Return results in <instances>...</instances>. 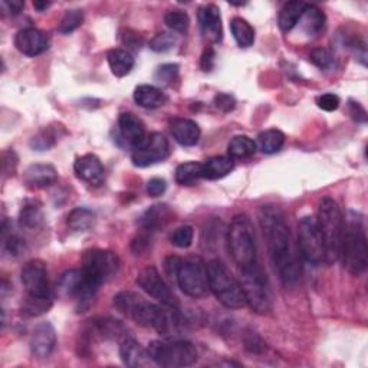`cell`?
<instances>
[{
    "label": "cell",
    "mask_w": 368,
    "mask_h": 368,
    "mask_svg": "<svg viewBox=\"0 0 368 368\" xmlns=\"http://www.w3.org/2000/svg\"><path fill=\"white\" fill-rule=\"evenodd\" d=\"M316 225L323 236L325 248V263L332 265L339 259L341 242L344 235V217L338 203L331 198H324L318 206Z\"/></svg>",
    "instance_id": "cell-5"
},
{
    "label": "cell",
    "mask_w": 368,
    "mask_h": 368,
    "mask_svg": "<svg viewBox=\"0 0 368 368\" xmlns=\"http://www.w3.org/2000/svg\"><path fill=\"white\" fill-rule=\"evenodd\" d=\"M170 131L175 140L183 147H193L200 140V128L193 119L175 118L170 122Z\"/></svg>",
    "instance_id": "cell-21"
},
{
    "label": "cell",
    "mask_w": 368,
    "mask_h": 368,
    "mask_svg": "<svg viewBox=\"0 0 368 368\" xmlns=\"http://www.w3.org/2000/svg\"><path fill=\"white\" fill-rule=\"evenodd\" d=\"M43 223V213L39 205L36 203H27L19 213V225L23 229L35 230L39 229Z\"/></svg>",
    "instance_id": "cell-36"
},
{
    "label": "cell",
    "mask_w": 368,
    "mask_h": 368,
    "mask_svg": "<svg viewBox=\"0 0 368 368\" xmlns=\"http://www.w3.org/2000/svg\"><path fill=\"white\" fill-rule=\"evenodd\" d=\"M118 267L119 259L111 251L91 249L84 253L81 267L84 285L77 300L80 309H85L91 305L96 290L118 272Z\"/></svg>",
    "instance_id": "cell-3"
},
{
    "label": "cell",
    "mask_w": 368,
    "mask_h": 368,
    "mask_svg": "<svg viewBox=\"0 0 368 368\" xmlns=\"http://www.w3.org/2000/svg\"><path fill=\"white\" fill-rule=\"evenodd\" d=\"M82 285H84L82 271H78V269H71V271L64 272L57 281V292L62 298L78 300L80 293L82 290Z\"/></svg>",
    "instance_id": "cell-24"
},
{
    "label": "cell",
    "mask_w": 368,
    "mask_h": 368,
    "mask_svg": "<svg viewBox=\"0 0 368 368\" xmlns=\"http://www.w3.org/2000/svg\"><path fill=\"white\" fill-rule=\"evenodd\" d=\"M176 182L180 186H193L203 179V163L189 161L176 168Z\"/></svg>",
    "instance_id": "cell-33"
},
{
    "label": "cell",
    "mask_w": 368,
    "mask_h": 368,
    "mask_svg": "<svg viewBox=\"0 0 368 368\" xmlns=\"http://www.w3.org/2000/svg\"><path fill=\"white\" fill-rule=\"evenodd\" d=\"M193 239H194V229L189 225L177 228L170 236V242L173 243L176 248H180V249H186L191 246Z\"/></svg>",
    "instance_id": "cell-40"
},
{
    "label": "cell",
    "mask_w": 368,
    "mask_h": 368,
    "mask_svg": "<svg viewBox=\"0 0 368 368\" xmlns=\"http://www.w3.org/2000/svg\"><path fill=\"white\" fill-rule=\"evenodd\" d=\"M111 72L117 78H124L133 71L135 61L133 55L124 49H111L107 55Z\"/></svg>",
    "instance_id": "cell-25"
},
{
    "label": "cell",
    "mask_w": 368,
    "mask_h": 368,
    "mask_svg": "<svg viewBox=\"0 0 368 368\" xmlns=\"http://www.w3.org/2000/svg\"><path fill=\"white\" fill-rule=\"evenodd\" d=\"M95 223V213L87 207H75L69 212L66 225L72 232H87Z\"/></svg>",
    "instance_id": "cell-31"
},
{
    "label": "cell",
    "mask_w": 368,
    "mask_h": 368,
    "mask_svg": "<svg viewBox=\"0 0 368 368\" xmlns=\"http://www.w3.org/2000/svg\"><path fill=\"white\" fill-rule=\"evenodd\" d=\"M207 275L210 290L223 307L229 309H240L248 305L240 282L233 277L223 262L219 259L210 260L207 263Z\"/></svg>",
    "instance_id": "cell-7"
},
{
    "label": "cell",
    "mask_w": 368,
    "mask_h": 368,
    "mask_svg": "<svg viewBox=\"0 0 368 368\" xmlns=\"http://www.w3.org/2000/svg\"><path fill=\"white\" fill-rule=\"evenodd\" d=\"M92 330L105 339H124L127 338V328L121 324V321L114 318H98L92 321Z\"/></svg>",
    "instance_id": "cell-29"
},
{
    "label": "cell",
    "mask_w": 368,
    "mask_h": 368,
    "mask_svg": "<svg viewBox=\"0 0 368 368\" xmlns=\"http://www.w3.org/2000/svg\"><path fill=\"white\" fill-rule=\"evenodd\" d=\"M311 62L323 71L331 69L334 66V55L327 47H315L311 52Z\"/></svg>",
    "instance_id": "cell-41"
},
{
    "label": "cell",
    "mask_w": 368,
    "mask_h": 368,
    "mask_svg": "<svg viewBox=\"0 0 368 368\" xmlns=\"http://www.w3.org/2000/svg\"><path fill=\"white\" fill-rule=\"evenodd\" d=\"M256 150H258L256 142L246 135H236L228 144V153L230 159H239V160L249 159L256 153Z\"/></svg>",
    "instance_id": "cell-32"
},
{
    "label": "cell",
    "mask_w": 368,
    "mask_h": 368,
    "mask_svg": "<svg viewBox=\"0 0 368 368\" xmlns=\"http://www.w3.org/2000/svg\"><path fill=\"white\" fill-rule=\"evenodd\" d=\"M57 142V135L51 130H43L41 134L32 138L31 147L36 152H45Z\"/></svg>",
    "instance_id": "cell-43"
},
{
    "label": "cell",
    "mask_w": 368,
    "mask_h": 368,
    "mask_svg": "<svg viewBox=\"0 0 368 368\" xmlns=\"http://www.w3.org/2000/svg\"><path fill=\"white\" fill-rule=\"evenodd\" d=\"M199 23L203 36L212 42L219 43L223 38L222 15L216 5H205L199 9Z\"/></svg>",
    "instance_id": "cell-19"
},
{
    "label": "cell",
    "mask_w": 368,
    "mask_h": 368,
    "mask_svg": "<svg viewBox=\"0 0 368 368\" xmlns=\"http://www.w3.org/2000/svg\"><path fill=\"white\" fill-rule=\"evenodd\" d=\"M259 225L281 282L289 288L295 286L301 278V265L285 214L275 206H263L259 212Z\"/></svg>",
    "instance_id": "cell-1"
},
{
    "label": "cell",
    "mask_w": 368,
    "mask_h": 368,
    "mask_svg": "<svg viewBox=\"0 0 368 368\" xmlns=\"http://www.w3.org/2000/svg\"><path fill=\"white\" fill-rule=\"evenodd\" d=\"M228 246L240 271L259 263L255 230L248 216L239 214L233 217L228 229Z\"/></svg>",
    "instance_id": "cell-6"
},
{
    "label": "cell",
    "mask_w": 368,
    "mask_h": 368,
    "mask_svg": "<svg viewBox=\"0 0 368 368\" xmlns=\"http://www.w3.org/2000/svg\"><path fill=\"white\" fill-rule=\"evenodd\" d=\"M350 114L351 117L357 121V122H361V124H364V122H367V112L364 110V107L360 104V103H355V101H350Z\"/></svg>",
    "instance_id": "cell-51"
},
{
    "label": "cell",
    "mask_w": 368,
    "mask_h": 368,
    "mask_svg": "<svg viewBox=\"0 0 368 368\" xmlns=\"http://www.w3.org/2000/svg\"><path fill=\"white\" fill-rule=\"evenodd\" d=\"M3 249L9 256H19L23 253L24 251V242L16 236V235H10V236H3Z\"/></svg>",
    "instance_id": "cell-45"
},
{
    "label": "cell",
    "mask_w": 368,
    "mask_h": 368,
    "mask_svg": "<svg viewBox=\"0 0 368 368\" xmlns=\"http://www.w3.org/2000/svg\"><path fill=\"white\" fill-rule=\"evenodd\" d=\"M31 353L35 358L43 360L51 357L57 347V331L51 323H41L31 335Z\"/></svg>",
    "instance_id": "cell-15"
},
{
    "label": "cell",
    "mask_w": 368,
    "mask_h": 368,
    "mask_svg": "<svg viewBox=\"0 0 368 368\" xmlns=\"http://www.w3.org/2000/svg\"><path fill=\"white\" fill-rule=\"evenodd\" d=\"M176 281L184 295L194 300L205 298L210 290L207 265L200 258H189L183 260Z\"/></svg>",
    "instance_id": "cell-10"
},
{
    "label": "cell",
    "mask_w": 368,
    "mask_h": 368,
    "mask_svg": "<svg viewBox=\"0 0 368 368\" xmlns=\"http://www.w3.org/2000/svg\"><path fill=\"white\" fill-rule=\"evenodd\" d=\"M301 22H302L304 31L309 36H316V35H320L324 31L327 19H325L324 12L320 8H316L315 5H308L307 3L300 23Z\"/></svg>",
    "instance_id": "cell-28"
},
{
    "label": "cell",
    "mask_w": 368,
    "mask_h": 368,
    "mask_svg": "<svg viewBox=\"0 0 368 368\" xmlns=\"http://www.w3.org/2000/svg\"><path fill=\"white\" fill-rule=\"evenodd\" d=\"M339 258H342L344 267L351 275L360 277L365 272L368 265V243L362 216L360 213H348L347 225H344V235H342Z\"/></svg>",
    "instance_id": "cell-4"
},
{
    "label": "cell",
    "mask_w": 368,
    "mask_h": 368,
    "mask_svg": "<svg viewBox=\"0 0 368 368\" xmlns=\"http://www.w3.org/2000/svg\"><path fill=\"white\" fill-rule=\"evenodd\" d=\"M119 357L122 362L128 367H144L149 364V361H152L147 350H144L140 346V342H137L131 337H127L121 341Z\"/></svg>",
    "instance_id": "cell-22"
},
{
    "label": "cell",
    "mask_w": 368,
    "mask_h": 368,
    "mask_svg": "<svg viewBox=\"0 0 368 368\" xmlns=\"http://www.w3.org/2000/svg\"><path fill=\"white\" fill-rule=\"evenodd\" d=\"M167 27L177 34H186L190 27V17L183 10H170L164 16Z\"/></svg>",
    "instance_id": "cell-38"
},
{
    "label": "cell",
    "mask_w": 368,
    "mask_h": 368,
    "mask_svg": "<svg viewBox=\"0 0 368 368\" xmlns=\"http://www.w3.org/2000/svg\"><path fill=\"white\" fill-rule=\"evenodd\" d=\"M214 105L223 112H230L235 107H236V101L235 98L230 94H225V92H220L214 96Z\"/></svg>",
    "instance_id": "cell-47"
},
{
    "label": "cell",
    "mask_w": 368,
    "mask_h": 368,
    "mask_svg": "<svg viewBox=\"0 0 368 368\" xmlns=\"http://www.w3.org/2000/svg\"><path fill=\"white\" fill-rule=\"evenodd\" d=\"M119 137L124 140L131 149H137L147 138L144 122L133 112H122L118 118Z\"/></svg>",
    "instance_id": "cell-18"
},
{
    "label": "cell",
    "mask_w": 368,
    "mask_h": 368,
    "mask_svg": "<svg viewBox=\"0 0 368 368\" xmlns=\"http://www.w3.org/2000/svg\"><path fill=\"white\" fill-rule=\"evenodd\" d=\"M230 31L240 47H249L255 42V31L248 20L242 17H233L230 20Z\"/></svg>",
    "instance_id": "cell-34"
},
{
    "label": "cell",
    "mask_w": 368,
    "mask_h": 368,
    "mask_svg": "<svg viewBox=\"0 0 368 368\" xmlns=\"http://www.w3.org/2000/svg\"><path fill=\"white\" fill-rule=\"evenodd\" d=\"M73 171L80 180L89 186H101L105 180V168L101 160L94 154H85L73 164Z\"/></svg>",
    "instance_id": "cell-17"
},
{
    "label": "cell",
    "mask_w": 368,
    "mask_h": 368,
    "mask_svg": "<svg viewBox=\"0 0 368 368\" xmlns=\"http://www.w3.org/2000/svg\"><path fill=\"white\" fill-rule=\"evenodd\" d=\"M0 8H2L3 13L17 15L24 8V3L20 2V0H12V2L10 0H3V2H0Z\"/></svg>",
    "instance_id": "cell-50"
},
{
    "label": "cell",
    "mask_w": 368,
    "mask_h": 368,
    "mask_svg": "<svg viewBox=\"0 0 368 368\" xmlns=\"http://www.w3.org/2000/svg\"><path fill=\"white\" fill-rule=\"evenodd\" d=\"M339 103H341L339 96L335 95V94H331V92L320 95V96H318V100H316L318 107H320L324 111H327V112H332V111L338 110Z\"/></svg>",
    "instance_id": "cell-46"
},
{
    "label": "cell",
    "mask_w": 368,
    "mask_h": 368,
    "mask_svg": "<svg viewBox=\"0 0 368 368\" xmlns=\"http://www.w3.org/2000/svg\"><path fill=\"white\" fill-rule=\"evenodd\" d=\"M304 2H288L282 6L281 12H279V17H278V23H279V28L284 32H290L293 28L297 27L300 23L304 9H305Z\"/></svg>",
    "instance_id": "cell-30"
},
{
    "label": "cell",
    "mask_w": 368,
    "mask_h": 368,
    "mask_svg": "<svg viewBox=\"0 0 368 368\" xmlns=\"http://www.w3.org/2000/svg\"><path fill=\"white\" fill-rule=\"evenodd\" d=\"M298 249L300 256L312 266H320L325 262V248L323 236L316 225V219L305 216L298 225Z\"/></svg>",
    "instance_id": "cell-11"
},
{
    "label": "cell",
    "mask_w": 368,
    "mask_h": 368,
    "mask_svg": "<svg viewBox=\"0 0 368 368\" xmlns=\"http://www.w3.org/2000/svg\"><path fill=\"white\" fill-rule=\"evenodd\" d=\"M150 360L159 367L182 368L198 361V350L189 341H153L147 348Z\"/></svg>",
    "instance_id": "cell-9"
},
{
    "label": "cell",
    "mask_w": 368,
    "mask_h": 368,
    "mask_svg": "<svg viewBox=\"0 0 368 368\" xmlns=\"http://www.w3.org/2000/svg\"><path fill=\"white\" fill-rule=\"evenodd\" d=\"M179 73V65L177 64H165L157 68L154 78L161 82V84H170L171 81H175Z\"/></svg>",
    "instance_id": "cell-44"
},
{
    "label": "cell",
    "mask_w": 368,
    "mask_h": 368,
    "mask_svg": "<svg viewBox=\"0 0 368 368\" xmlns=\"http://www.w3.org/2000/svg\"><path fill=\"white\" fill-rule=\"evenodd\" d=\"M182 263H183V259L179 258V256H175V255L167 256L165 260H164V271H165V274L170 278H176Z\"/></svg>",
    "instance_id": "cell-48"
},
{
    "label": "cell",
    "mask_w": 368,
    "mask_h": 368,
    "mask_svg": "<svg viewBox=\"0 0 368 368\" xmlns=\"http://www.w3.org/2000/svg\"><path fill=\"white\" fill-rule=\"evenodd\" d=\"M84 22V13L80 9H72V10H66L61 23H59V28L58 31L61 34H71L73 31H77Z\"/></svg>",
    "instance_id": "cell-39"
},
{
    "label": "cell",
    "mask_w": 368,
    "mask_h": 368,
    "mask_svg": "<svg viewBox=\"0 0 368 368\" xmlns=\"http://www.w3.org/2000/svg\"><path fill=\"white\" fill-rule=\"evenodd\" d=\"M134 101L145 110H156L167 103V95L154 85H138L134 91Z\"/></svg>",
    "instance_id": "cell-23"
},
{
    "label": "cell",
    "mask_w": 368,
    "mask_h": 368,
    "mask_svg": "<svg viewBox=\"0 0 368 368\" xmlns=\"http://www.w3.org/2000/svg\"><path fill=\"white\" fill-rule=\"evenodd\" d=\"M15 45L20 54L27 57H38L47 51L49 38L45 32L36 28H27L16 34Z\"/></svg>",
    "instance_id": "cell-16"
},
{
    "label": "cell",
    "mask_w": 368,
    "mask_h": 368,
    "mask_svg": "<svg viewBox=\"0 0 368 368\" xmlns=\"http://www.w3.org/2000/svg\"><path fill=\"white\" fill-rule=\"evenodd\" d=\"M242 289L246 298V304L256 314H267L272 311L274 297L271 284L260 265H253L251 267L242 269Z\"/></svg>",
    "instance_id": "cell-8"
},
{
    "label": "cell",
    "mask_w": 368,
    "mask_h": 368,
    "mask_svg": "<svg viewBox=\"0 0 368 368\" xmlns=\"http://www.w3.org/2000/svg\"><path fill=\"white\" fill-rule=\"evenodd\" d=\"M176 36L171 35V34H167V32H163V34H159L156 35L152 42H150V47L153 49L154 52H167L170 51V49H173L175 45H176Z\"/></svg>",
    "instance_id": "cell-42"
},
{
    "label": "cell",
    "mask_w": 368,
    "mask_h": 368,
    "mask_svg": "<svg viewBox=\"0 0 368 368\" xmlns=\"http://www.w3.org/2000/svg\"><path fill=\"white\" fill-rule=\"evenodd\" d=\"M115 308L128 316L135 324L144 328H152L161 335H170L180 325V316L177 308H170L165 312L160 305L145 301L138 293L131 290H122L114 297Z\"/></svg>",
    "instance_id": "cell-2"
},
{
    "label": "cell",
    "mask_w": 368,
    "mask_h": 368,
    "mask_svg": "<svg viewBox=\"0 0 368 368\" xmlns=\"http://www.w3.org/2000/svg\"><path fill=\"white\" fill-rule=\"evenodd\" d=\"M235 168V161L230 157H212L203 163V179L219 180L230 175Z\"/></svg>",
    "instance_id": "cell-27"
},
{
    "label": "cell",
    "mask_w": 368,
    "mask_h": 368,
    "mask_svg": "<svg viewBox=\"0 0 368 368\" xmlns=\"http://www.w3.org/2000/svg\"><path fill=\"white\" fill-rule=\"evenodd\" d=\"M22 284L29 297L49 298L51 297V286H49L47 269L45 262L39 259L29 260L22 267Z\"/></svg>",
    "instance_id": "cell-14"
},
{
    "label": "cell",
    "mask_w": 368,
    "mask_h": 368,
    "mask_svg": "<svg viewBox=\"0 0 368 368\" xmlns=\"http://www.w3.org/2000/svg\"><path fill=\"white\" fill-rule=\"evenodd\" d=\"M168 217H170V209L165 205H154L150 209H147L140 217L141 230L153 233L159 228L164 226Z\"/></svg>",
    "instance_id": "cell-26"
},
{
    "label": "cell",
    "mask_w": 368,
    "mask_h": 368,
    "mask_svg": "<svg viewBox=\"0 0 368 368\" xmlns=\"http://www.w3.org/2000/svg\"><path fill=\"white\" fill-rule=\"evenodd\" d=\"M34 6H35V9H38L39 12H43V10H46L49 6H51V3H49V2H34Z\"/></svg>",
    "instance_id": "cell-53"
},
{
    "label": "cell",
    "mask_w": 368,
    "mask_h": 368,
    "mask_svg": "<svg viewBox=\"0 0 368 368\" xmlns=\"http://www.w3.org/2000/svg\"><path fill=\"white\" fill-rule=\"evenodd\" d=\"M168 156H170L168 140L160 133H153L144 140V142L140 147L134 149L131 154V160L135 167L144 168L165 161Z\"/></svg>",
    "instance_id": "cell-13"
},
{
    "label": "cell",
    "mask_w": 368,
    "mask_h": 368,
    "mask_svg": "<svg viewBox=\"0 0 368 368\" xmlns=\"http://www.w3.org/2000/svg\"><path fill=\"white\" fill-rule=\"evenodd\" d=\"M214 62H216V52L213 51L212 47H207L206 51L202 55V61L200 65L203 68V71H212L214 68Z\"/></svg>",
    "instance_id": "cell-52"
},
{
    "label": "cell",
    "mask_w": 368,
    "mask_h": 368,
    "mask_svg": "<svg viewBox=\"0 0 368 368\" xmlns=\"http://www.w3.org/2000/svg\"><path fill=\"white\" fill-rule=\"evenodd\" d=\"M165 189H167L165 180L159 177L152 179L149 183H147V193H149L150 198H159V196L164 194Z\"/></svg>",
    "instance_id": "cell-49"
},
{
    "label": "cell",
    "mask_w": 368,
    "mask_h": 368,
    "mask_svg": "<svg viewBox=\"0 0 368 368\" xmlns=\"http://www.w3.org/2000/svg\"><path fill=\"white\" fill-rule=\"evenodd\" d=\"M52 307V298H38V297H29L23 301L22 304V314L27 316H39L45 312H47Z\"/></svg>",
    "instance_id": "cell-37"
},
{
    "label": "cell",
    "mask_w": 368,
    "mask_h": 368,
    "mask_svg": "<svg viewBox=\"0 0 368 368\" xmlns=\"http://www.w3.org/2000/svg\"><path fill=\"white\" fill-rule=\"evenodd\" d=\"M137 285L165 308H177V298L154 266H147L137 275Z\"/></svg>",
    "instance_id": "cell-12"
},
{
    "label": "cell",
    "mask_w": 368,
    "mask_h": 368,
    "mask_svg": "<svg viewBox=\"0 0 368 368\" xmlns=\"http://www.w3.org/2000/svg\"><path fill=\"white\" fill-rule=\"evenodd\" d=\"M285 144V134L281 130L271 128L259 134L258 147L265 154H275L278 153Z\"/></svg>",
    "instance_id": "cell-35"
},
{
    "label": "cell",
    "mask_w": 368,
    "mask_h": 368,
    "mask_svg": "<svg viewBox=\"0 0 368 368\" xmlns=\"http://www.w3.org/2000/svg\"><path fill=\"white\" fill-rule=\"evenodd\" d=\"M58 173L51 164H32L23 173V182L31 189H46L55 184Z\"/></svg>",
    "instance_id": "cell-20"
}]
</instances>
